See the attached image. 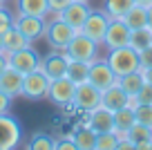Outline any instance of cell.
I'll return each mask as SVG.
<instances>
[{"mask_svg": "<svg viewBox=\"0 0 152 150\" xmlns=\"http://www.w3.org/2000/svg\"><path fill=\"white\" fill-rule=\"evenodd\" d=\"M107 65L112 67V72L116 76H125L130 72H139L141 70V61H139V52L130 45L116 47V49H107L105 56Z\"/></svg>", "mask_w": 152, "mask_h": 150, "instance_id": "cell-1", "label": "cell"}, {"mask_svg": "<svg viewBox=\"0 0 152 150\" xmlns=\"http://www.w3.org/2000/svg\"><path fill=\"white\" fill-rule=\"evenodd\" d=\"M99 43H94L92 38H87L83 32H76L74 38H72L69 43H67L65 52L69 58H74V61H85V63H92L99 58Z\"/></svg>", "mask_w": 152, "mask_h": 150, "instance_id": "cell-2", "label": "cell"}, {"mask_svg": "<svg viewBox=\"0 0 152 150\" xmlns=\"http://www.w3.org/2000/svg\"><path fill=\"white\" fill-rule=\"evenodd\" d=\"M23 126L11 112L0 114V150H14L20 146Z\"/></svg>", "mask_w": 152, "mask_h": 150, "instance_id": "cell-3", "label": "cell"}, {"mask_svg": "<svg viewBox=\"0 0 152 150\" xmlns=\"http://www.w3.org/2000/svg\"><path fill=\"white\" fill-rule=\"evenodd\" d=\"M76 29L69 27L65 20H61L58 16H54V20H47V29H45V40L49 43L52 49H65L67 43L74 38Z\"/></svg>", "mask_w": 152, "mask_h": 150, "instance_id": "cell-4", "label": "cell"}, {"mask_svg": "<svg viewBox=\"0 0 152 150\" xmlns=\"http://www.w3.org/2000/svg\"><path fill=\"white\" fill-rule=\"evenodd\" d=\"M101 105V90H96L90 81L85 83H78L76 85V92H74V101H72V108L81 114H87L90 110L99 108Z\"/></svg>", "mask_w": 152, "mask_h": 150, "instance_id": "cell-5", "label": "cell"}, {"mask_svg": "<svg viewBox=\"0 0 152 150\" xmlns=\"http://www.w3.org/2000/svg\"><path fill=\"white\" fill-rule=\"evenodd\" d=\"M74 92H76V83L72 79H67V76H61V79H54L49 83L47 99L58 108H72Z\"/></svg>", "mask_w": 152, "mask_h": 150, "instance_id": "cell-6", "label": "cell"}, {"mask_svg": "<svg viewBox=\"0 0 152 150\" xmlns=\"http://www.w3.org/2000/svg\"><path fill=\"white\" fill-rule=\"evenodd\" d=\"M14 27L27 38L29 43H36L45 38V29H47V18H38V16H25L16 14L14 16Z\"/></svg>", "mask_w": 152, "mask_h": 150, "instance_id": "cell-7", "label": "cell"}, {"mask_svg": "<svg viewBox=\"0 0 152 150\" xmlns=\"http://www.w3.org/2000/svg\"><path fill=\"white\" fill-rule=\"evenodd\" d=\"M49 83H52V81H49L40 70L29 72V74H25V79H23V96L29 99V101H43V99H47Z\"/></svg>", "mask_w": 152, "mask_h": 150, "instance_id": "cell-8", "label": "cell"}, {"mask_svg": "<svg viewBox=\"0 0 152 150\" xmlns=\"http://www.w3.org/2000/svg\"><path fill=\"white\" fill-rule=\"evenodd\" d=\"M67 61H69V56H67L65 49H52V54H47V56L40 58L38 70L43 72L49 81L61 79V76L67 74Z\"/></svg>", "mask_w": 152, "mask_h": 150, "instance_id": "cell-9", "label": "cell"}, {"mask_svg": "<svg viewBox=\"0 0 152 150\" xmlns=\"http://www.w3.org/2000/svg\"><path fill=\"white\" fill-rule=\"evenodd\" d=\"M87 81H90L96 90L103 92V90L112 88V85L119 81V76L112 72V67L107 65L105 58H96V61L90 63V74H87Z\"/></svg>", "mask_w": 152, "mask_h": 150, "instance_id": "cell-10", "label": "cell"}, {"mask_svg": "<svg viewBox=\"0 0 152 150\" xmlns=\"http://www.w3.org/2000/svg\"><path fill=\"white\" fill-rule=\"evenodd\" d=\"M40 58H43V56H40V54H38L31 45L25 47V49H18V52H14V54H7L9 65L14 67V70H18L20 74H29V72L38 70Z\"/></svg>", "mask_w": 152, "mask_h": 150, "instance_id": "cell-11", "label": "cell"}, {"mask_svg": "<svg viewBox=\"0 0 152 150\" xmlns=\"http://www.w3.org/2000/svg\"><path fill=\"white\" fill-rule=\"evenodd\" d=\"M107 25H110V18L105 16V11L92 9V14L87 16V20L83 23L81 32L85 34L87 38H92L94 43L103 45V38H105V32H107Z\"/></svg>", "mask_w": 152, "mask_h": 150, "instance_id": "cell-12", "label": "cell"}, {"mask_svg": "<svg viewBox=\"0 0 152 150\" xmlns=\"http://www.w3.org/2000/svg\"><path fill=\"white\" fill-rule=\"evenodd\" d=\"M130 32H132V29H130L121 18H110L107 32H105V38H103V45L107 47V49H116V47L130 45Z\"/></svg>", "mask_w": 152, "mask_h": 150, "instance_id": "cell-13", "label": "cell"}, {"mask_svg": "<svg viewBox=\"0 0 152 150\" xmlns=\"http://www.w3.org/2000/svg\"><path fill=\"white\" fill-rule=\"evenodd\" d=\"M90 14H92L90 2H78V0H72L69 5H67L61 14H56V16H58L61 20H65L69 27H74L76 32H81L83 23L87 20V16H90Z\"/></svg>", "mask_w": 152, "mask_h": 150, "instance_id": "cell-14", "label": "cell"}, {"mask_svg": "<svg viewBox=\"0 0 152 150\" xmlns=\"http://www.w3.org/2000/svg\"><path fill=\"white\" fill-rule=\"evenodd\" d=\"M85 117H87L85 123L96 132V135H99V132H110V130H114V112H112V110H107L105 105H99V108L90 110Z\"/></svg>", "mask_w": 152, "mask_h": 150, "instance_id": "cell-15", "label": "cell"}, {"mask_svg": "<svg viewBox=\"0 0 152 150\" xmlns=\"http://www.w3.org/2000/svg\"><path fill=\"white\" fill-rule=\"evenodd\" d=\"M23 79H25V74H20L18 70H14L9 65L5 72H0V90L5 94H9L11 99L23 96Z\"/></svg>", "mask_w": 152, "mask_h": 150, "instance_id": "cell-16", "label": "cell"}, {"mask_svg": "<svg viewBox=\"0 0 152 150\" xmlns=\"http://www.w3.org/2000/svg\"><path fill=\"white\" fill-rule=\"evenodd\" d=\"M128 101H130V96L123 92V88L119 85V81H116L112 88H107V90H103V92H101V105H105V108L112 110V112L125 108V105H128Z\"/></svg>", "mask_w": 152, "mask_h": 150, "instance_id": "cell-17", "label": "cell"}, {"mask_svg": "<svg viewBox=\"0 0 152 150\" xmlns=\"http://www.w3.org/2000/svg\"><path fill=\"white\" fill-rule=\"evenodd\" d=\"M72 137H74L76 150H96V132L85 121H81L72 130Z\"/></svg>", "mask_w": 152, "mask_h": 150, "instance_id": "cell-18", "label": "cell"}, {"mask_svg": "<svg viewBox=\"0 0 152 150\" xmlns=\"http://www.w3.org/2000/svg\"><path fill=\"white\" fill-rule=\"evenodd\" d=\"M16 14L47 18L49 16V2L47 0H16Z\"/></svg>", "mask_w": 152, "mask_h": 150, "instance_id": "cell-19", "label": "cell"}, {"mask_svg": "<svg viewBox=\"0 0 152 150\" xmlns=\"http://www.w3.org/2000/svg\"><path fill=\"white\" fill-rule=\"evenodd\" d=\"M128 137L134 141V150H152V128L137 121L128 130Z\"/></svg>", "mask_w": 152, "mask_h": 150, "instance_id": "cell-20", "label": "cell"}, {"mask_svg": "<svg viewBox=\"0 0 152 150\" xmlns=\"http://www.w3.org/2000/svg\"><path fill=\"white\" fill-rule=\"evenodd\" d=\"M29 45H31V43H29L16 27L7 29V32L2 34V52H5V54H14V52L25 49V47H29Z\"/></svg>", "mask_w": 152, "mask_h": 150, "instance_id": "cell-21", "label": "cell"}, {"mask_svg": "<svg viewBox=\"0 0 152 150\" xmlns=\"http://www.w3.org/2000/svg\"><path fill=\"white\" fill-rule=\"evenodd\" d=\"M125 25H128L130 29H139V27H145L148 25V7H141V5H132L128 9V14L123 16Z\"/></svg>", "mask_w": 152, "mask_h": 150, "instance_id": "cell-22", "label": "cell"}, {"mask_svg": "<svg viewBox=\"0 0 152 150\" xmlns=\"http://www.w3.org/2000/svg\"><path fill=\"white\" fill-rule=\"evenodd\" d=\"M134 123H137L134 108L125 105V108H121V110H116V112H114V132H128Z\"/></svg>", "mask_w": 152, "mask_h": 150, "instance_id": "cell-23", "label": "cell"}, {"mask_svg": "<svg viewBox=\"0 0 152 150\" xmlns=\"http://www.w3.org/2000/svg\"><path fill=\"white\" fill-rule=\"evenodd\" d=\"M143 83H145V79H143L141 70L130 72V74H125V76H119V85L123 88V92L128 94V96H137V92L143 88Z\"/></svg>", "mask_w": 152, "mask_h": 150, "instance_id": "cell-24", "label": "cell"}, {"mask_svg": "<svg viewBox=\"0 0 152 150\" xmlns=\"http://www.w3.org/2000/svg\"><path fill=\"white\" fill-rule=\"evenodd\" d=\"M87 74H90V63L85 61H74V58H69L67 61V79H72L76 85L78 83H85L87 81Z\"/></svg>", "mask_w": 152, "mask_h": 150, "instance_id": "cell-25", "label": "cell"}, {"mask_svg": "<svg viewBox=\"0 0 152 150\" xmlns=\"http://www.w3.org/2000/svg\"><path fill=\"white\" fill-rule=\"evenodd\" d=\"M152 45V27H139V29H132L130 32V47H134L137 52L145 49V47Z\"/></svg>", "mask_w": 152, "mask_h": 150, "instance_id": "cell-26", "label": "cell"}, {"mask_svg": "<svg viewBox=\"0 0 152 150\" xmlns=\"http://www.w3.org/2000/svg\"><path fill=\"white\" fill-rule=\"evenodd\" d=\"M132 5H134V0H105L103 11L107 18H123Z\"/></svg>", "mask_w": 152, "mask_h": 150, "instance_id": "cell-27", "label": "cell"}, {"mask_svg": "<svg viewBox=\"0 0 152 150\" xmlns=\"http://www.w3.org/2000/svg\"><path fill=\"white\" fill-rule=\"evenodd\" d=\"M116 146H119V137L112 130L96 135V150H116Z\"/></svg>", "mask_w": 152, "mask_h": 150, "instance_id": "cell-28", "label": "cell"}, {"mask_svg": "<svg viewBox=\"0 0 152 150\" xmlns=\"http://www.w3.org/2000/svg\"><path fill=\"white\" fill-rule=\"evenodd\" d=\"M29 148H31V150H54V139H52V135H45V132L34 135L31 141H29Z\"/></svg>", "mask_w": 152, "mask_h": 150, "instance_id": "cell-29", "label": "cell"}, {"mask_svg": "<svg viewBox=\"0 0 152 150\" xmlns=\"http://www.w3.org/2000/svg\"><path fill=\"white\" fill-rule=\"evenodd\" d=\"M134 117H137L139 123L152 128V103H137V108H134Z\"/></svg>", "mask_w": 152, "mask_h": 150, "instance_id": "cell-30", "label": "cell"}, {"mask_svg": "<svg viewBox=\"0 0 152 150\" xmlns=\"http://www.w3.org/2000/svg\"><path fill=\"white\" fill-rule=\"evenodd\" d=\"M11 27H14V14L7 7H0V36Z\"/></svg>", "mask_w": 152, "mask_h": 150, "instance_id": "cell-31", "label": "cell"}, {"mask_svg": "<svg viewBox=\"0 0 152 150\" xmlns=\"http://www.w3.org/2000/svg\"><path fill=\"white\" fill-rule=\"evenodd\" d=\"M137 103H152V83H143V88L137 92Z\"/></svg>", "mask_w": 152, "mask_h": 150, "instance_id": "cell-32", "label": "cell"}, {"mask_svg": "<svg viewBox=\"0 0 152 150\" xmlns=\"http://www.w3.org/2000/svg\"><path fill=\"white\" fill-rule=\"evenodd\" d=\"M54 150H76V143H74L72 132H69V135H65L63 139H56V141H54Z\"/></svg>", "mask_w": 152, "mask_h": 150, "instance_id": "cell-33", "label": "cell"}, {"mask_svg": "<svg viewBox=\"0 0 152 150\" xmlns=\"http://www.w3.org/2000/svg\"><path fill=\"white\" fill-rule=\"evenodd\" d=\"M11 103H14V99H11L9 94H5L2 90H0V114L11 112Z\"/></svg>", "mask_w": 152, "mask_h": 150, "instance_id": "cell-34", "label": "cell"}, {"mask_svg": "<svg viewBox=\"0 0 152 150\" xmlns=\"http://www.w3.org/2000/svg\"><path fill=\"white\" fill-rule=\"evenodd\" d=\"M47 2H49V14L56 16V14H61V11L69 5L72 0H47Z\"/></svg>", "mask_w": 152, "mask_h": 150, "instance_id": "cell-35", "label": "cell"}, {"mask_svg": "<svg viewBox=\"0 0 152 150\" xmlns=\"http://www.w3.org/2000/svg\"><path fill=\"white\" fill-rule=\"evenodd\" d=\"M139 61H141V67H152V45L139 52Z\"/></svg>", "mask_w": 152, "mask_h": 150, "instance_id": "cell-36", "label": "cell"}, {"mask_svg": "<svg viewBox=\"0 0 152 150\" xmlns=\"http://www.w3.org/2000/svg\"><path fill=\"white\" fill-rule=\"evenodd\" d=\"M116 150H134V141L130 139L128 135L119 137V146H116Z\"/></svg>", "mask_w": 152, "mask_h": 150, "instance_id": "cell-37", "label": "cell"}, {"mask_svg": "<svg viewBox=\"0 0 152 150\" xmlns=\"http://www.w3.org/2000/svg\"><path fill=\"white\" fill-rule=\"evenodd\" d=\"M7 67H9V61H7V54L0 52V72H5Z\"/></svg>", "mask_w": 152, "mask_h": 150, "instance_id": "cell-38", "label": "cell"}, {"mask_svg": "<svg viewBox=\"0 0 152 150\" xmlns=\"http://www.w3.org/2000/svg\"><path fill=\"white\" fill-rule=\"evenodd\" d=\"M141 74L148 83H152V67H141Z\"/></svg>", "mask_w": 152, "mask_h": 150, "instance_id": "cell-39", "label": "cell"}, {"mask_svg": "<svg viewBox=\"0 0 152 150\" xmlns=\"http://www.w3.org/2000/svg\"><path fill=\"white\" fill-rule=\"evenodd\" d=\"M134 5H141V7H150L152 0H134Z\"/></svg>", "mask_w": 152, "mask_h": 150, "instance_id": "cell-40", "label": "cell"}, {"mask_svg": "<svg viewBox=\"0 0 152 150\" xmlns=\"http://www.w3.org/2000/svg\"><path fill=\"white\" fill-rule=\"evenodd\" d=\"M148 27H152V5L148 7Z\"/></svg>", "mask_w": 152, "mask_h": 150, "instance_id": "cell-41", "label": "cell"}, {"mask_svg": "<svg viewBox=\"0 0 152 150\" xmlns=\"http://www.w3.org/2000/svg\"><path fill=\"white\" fill-rule=\"evenodd\" d=\"M0 52H2V36H0Z\"/></svg>", "mask_w": 152, "mask_h": 150, "instance_id": "cell-42", "label": "cell"}, {"mask_svg": "<svg viewBox=\"0 0 152 150\" xmlns=\"http://www.w3.org/2000/svg\"><path fill=\"white\" fill-rule=\"evenodd\" d=\"M0 7H5V2H2V0H0Z\"/></svg>", "mask_w": 152, "mask_h": 150, "instance_id": "cell-43", "label": "cell"}, {"mask_svg": "<svg viewBox=\"0 0 152 150\" xmlns=\"http://www.w3.org/2000/svg\"><path fill=\"white\" fill-rule=\"evenodd\" d=\"M78 2H90V0H78Z\"/></svg>", "mask_w": 152, "mask_h": 150, "instance_id": "cell-44", "label": "cell"}, {"mask_svg": "<svg viewBox=\"0 0 152 150\" xmlns=\"http://www.w3.org/2000/svg\"><path fill=\"white\" fill-rule=\"evenodd\" d=\"M2 2H7V0H2Z\"/></svg>", "mask_w": 152, "mask_h": 150, "instance_id": "cell-45", "label": "cell"}]
</instances>
